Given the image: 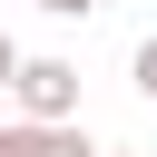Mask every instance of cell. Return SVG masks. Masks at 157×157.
I'll return each instance as SVG.
<instances>
[{
  "mask_svg": "<svg viewBox=\"0 0 157 157\" xmlns=\"http://www.w3.org/2000/svg\"><path fill=\"white\" fill-rule=\"evenodd\" d=\"M128 78H137V98H147V108H157V29H147V39H137V59H128Z\"/></svg>",
  "mask_w": 157,
  "mask_h": 157,
  "instance_id": "cell-3",
  "label": "cell"
},
{
  "mask_svg": "<svg viewBox=\"0 0 157 157\" xmlns=\"http://www.w3.org/2000/svg\"><path fill=\"white\" fill-rule=\"evenodd\" d=\"M10 78H20V39L0 29V98H10Z\"/></svg>",
  "mask_w": 157,
  "mask_h": 157,
  "instance_id": "cell-5",
  "label": "cell"
},
{
  "mask_svg": "<svg viewBox=\"0 0 157 157\" xmlns=\"http://www.w3.org/2000/svg\"><path fill=\"white\" fill-rule=\"evenodd\" d=\"M10 98H20V118H29V128H59V118H78V59H29V49H20V78H10Z\"/></svg>",
  "mask_w": 157,
  "mask_h": 157,
  "instance_id": "cell-1",
  "label": "cell"
},
{
  "mask_svg": "<svg viewBox=\"0 0 157 157\" xmlns=\"http://www.w3.org/2000/svg\"><path fill=\"white\" fill-rule=\"evenodd\" d=\"M29 137H39L29 118H0V157H29Z\"/></svg>",
  "mask_w": 157,
  "mask_h": 157,
  "instance_id": "cell-4",
  "label": "cell"
},
{
  "mask_svg": "<svg viewBox=\"0 0 157 157\" xmlns=\"http://www.w3.org/2000/svg\"><path fill=\"white\" fill-rule=\"evenodd\" d=\"M39 10H49V20H88L98 0H39Z\"/></svg>",
  "mask_w": 157,
  "mask_h": 157,
  "instance_id": "cell-6",
  "label": "cell"
},
{
  "mask_svg": "<svg viewBox=\"0 0 157 157\" xmlns=\"http://www.w3.org/2000/svg\"><path fill=\"white\" fill-rule=\"evenodd\" d=\"M98 157H137V147H98Z\"/></svg>",
  "mask_w": 157,
  "mask_h": 157,
  "instance_id": "cell-7",
  "label": "cell"
},
{
  "mask_svg": "<svg viewBox=\"0 0 157 157\" xmlns=\"http://www.w3.org/2000/svg\"><path fill=\"white\" fill-rule=\"evenodd\" d=\"M29 157H98V147H88V128H78V118H59V128H39V137H29Z\"/></svg>",
  "mask_w": 157,
  "mask_h": 157,
  "instance_id": "cell-2",
  "label": "cell"
}]
</instances>
